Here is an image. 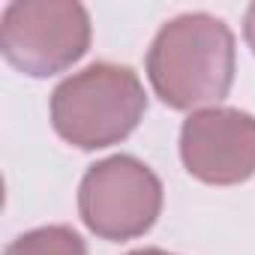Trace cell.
<instances>
[{
    "instance_id": "cell-1",
    "label": "cell",
    "mask_w": 255,
    "mask_h": 255,
    "mask_svg": "<svg viewBox=\"0 0 255 255\" xmlns=\"http://www.w3.org/2000/svg\"><path fill=\"white\" fill-rule=\"evenodd\" d=\"M147 78L168 108H216L234 81V36L228 24L207 12L171 18L147 51Z\"/></svg>"
},
{
    "instance_id": "cell-2",
    "label": "cell",
    "mask_w": 255,
    "mask_h": 255,
    "mask_svg": "<svg viewBox=\"0 0 255 255\" xmlns=\"http://www.w3.org/2000/svg\"><path fill=\"white\" fill-rule=\"evenodd\" d=\"M147 108L144 87L129 66L90 63L51 93V123L63 141L99 150L129 135Z\"/></svg>"
},
{
    "instance_id": "cell-3",
    "label": "cell",
    "mask_w": 255,
    "mask_h": 255,
    "mask_svg": "<svg viewBox=\"0 0 255 255\" xmlns=\"http://www.w3.org/2000/svg\"><path fill=\"white\" fill-rule=\"evenodd\" d=\"M90 45V18L81 3L18 0L0 21L3 57L24 75L45 78L69 69Z\"/></svg>"
},
{
    "instance_id": "cell-4",
    "label": "cell",
    "mask_w": 255,
    "mask_h": 255,
    "mask_svg": "<svg viewBox=\"0 0 255 255\" xmlns=\"http://www.w3.org/2000/svg\"><path fill=\"white\" fill-rule=\"evenodd\" d=\"M159 210L162 183L135 156H108L90 165L78 186V213L102 240L141 237Z\"/></svg>"
},
{
    "instance_id": "cell-5",
    "label": "cell",
    "mask_w": 255,
    "mask_h": 255,
    "mask_svg": "<svg viewBox=\"0 0 255 255\" xmlns=\"http://www.w3.org/2000/svg\"><path fill=\"white\" fill-rule=\"evenodd\" d=\"M180 156L192 177L213 186L243 183L255 174V117L237 108H204L186 117Z\"/></svg>"
},
{
    "instance_id": "cell-6",
    "label": "cell",
    "mask_w": 255,
    "mask_h": 255,
    "mask_svg": "<svg viewBox=\"0 0 255 255\" xmlns=\"http://www.w3.org/2000/svg\"><path fill=\"white\" fill-rule=\"evenodd\" d=\"M3 255H87V246L72 228L45 225L15 237Z\"/></svg>"
},
{
    "instance_id": "cell-7",
    "label": "cell",
    "mask_w": 255,
    "mask_h": 255,
    "mask_svg": "<svg viewBox=\"0 0 255 255\" xmlns=\"http://www.w3.org/2000/svg\"><path fill=\"white\" fill-rule=\"evenodd\" d=\"M243 36H246V42H249V48H252V54H255V3L246 9V18H243Z\"/></svg>"
},
{
    "instance_id": "cell-8",
    "label": "cell",
    "mask_w": 255,
    "mask_h": 255,
    "mask_svg": "<svg viewBox=\"0 0 255 255\" xmlns=\"http://www.w3.org/2000/svg\"><path fill=\"white\" fill-rule=\"evenodd\" d=\"M129 255H171V252H165V249H135Z\"/></svg>"
}]
</instances>
